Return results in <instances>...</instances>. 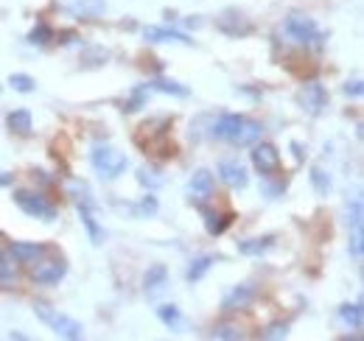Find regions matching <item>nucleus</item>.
Returning a JSON list of instances; mask_svg holds the SVG:
<instances>
[{
  "mask_svg": "<svg viewBox=\"0 0 364 341\" xmlns=\"http://www.w3.org/2000/svg\"><path fill=\"white\" fill-rule=\"evenodd\" d=\"M50 40H56V34H53V28L48 26V23H37L34 28H31V34H28V43L31 45H50Z\"/></svg>",
  "mask_w": 364,
  "mask_h": 341,
  "instance_id": "nucleus-25",
  "label": "nucleus"
},
{
  "mask_svg": "<svg viewBox=\"0 0 364 341\" xmlns=\"http://www.w3.org/2000/svg\"><path fill=\"white\" fill-rule=\"evenodd\" d=\"M68 274V263L62 257H37L28 269V277L37 283V286H50V283H59L62 277Z\"/></svg>",
  "mask_w": 364,
  "mask_h": 341,
  "instance_id": "nucleus-5",
  "label": "nucleus"
},
{
  "mask_svg": "<svg viewBox=\"0 0 364 341\" xmlns=\"http://www.w3.org/2000/svg\"><path fill=\"white\" fill-rule=\"evenodd\" d=\"M362 252H364V235H362V229H359V232H350V255L359 260Z\"/></svg>",
  "mask_w": 364,
  "mask_h": 341,
  "instance_id": "nucleus-33",
  "label": "nucleus"
},
{
  "mask_svg": "<svg viewBox=\"0 0 364 341\" xmlns=\"http://www.w3.org/2000/svg\"><path fill=\"white\" fill-rule=\"evenodd\" d=\"M339 319L350 328V330H362L364 325V308L362 302H353V305H342L339 308Z\"/></svg>",
  "mask_w": 364,
  "mask_h": 341,
  "instance_id": "nucleus-20",
  "label": "nucleus"
},
{
  "mask_svg": "<svg viewBox=\"0 0 364 341\" xmlns=\"http://www.w3.org/2000/svg\"><path fill=\"white\" fill-rule=\"evenodd\" d=\"M14 205L26 215L40 218V221H53L56 218V205L48 199L46 193H40V190H26V188L14 190Z\"/></svg>",
  "mask_w": 364,
  "mask_h": 341,
  "instance_id": "nucleus-3",
  "label": "nucleus"
},
{
  "mask_svg": "<svg viewBox=\"0 0 364 341\" xmlns=\"http://www.w3.org/2000/svg\"><path fill=\"white\" fill-rule=\"evenodd\" d=\"M219 176L222 182L232 188V190H244L250 185V176H247V168L238 163V160H222L219 163Z\"/></svg>",
  "mask_w": 364,
  "mask_h": 341,
  "instance_id": "nucleus-9",
  "label": "nucleus"
},
{
  "mask_svg": "<svg viewBox=\"0 0 364 341\" xmlns=\"http://www.w3.org/2000/svg\"><path fill=\"white\" fill-rule=\"evenodd\" d=\"M216 263V257L213 255H199L196 260H191V266H188V283H196V280H202L208 271H210V266Z\"/></svg>",
  "mask_w": 364,
  "mask_h": 341,
  "instance_id": "nucleus-23",
  "label": "nucleus"
},
{
  "mask_svg": "<svg viewBox=\"0 0 364 341\" xmlns=\"http://www.w3.org/2000/svg\"><path fill=\"white\" fill-rule=\"evenodd\" d=\"M364 227V210H362V202L356 199L353 205H348V229L350 232H359Z\"/></svg>",
  "mask_w": 364,
  "mask_h": 341,
  "instance_id": "nucleus-27",
  "label": "nucleus"
},
{
  "mask_svg": "<svg viewBox=\"0 0 364 341\" xmlns=\"http://www.w3.org/2000/svg\"><path fill=\"white\" fill-rule=\"evenodd\" d=\"M157 316H160V322L166 325V328H180V322H182V313H180V308L177 305H160L157 308Z\"/></svg>",
  "mask_w": 364,
  "mask_h": 341,
  "instance_id": "nucleus-26",
  "label": "nucleus"
},
{
  "mask_svg": "<svg viewBox=\"0 0 364 341\" xmlns=\"http://www.w3.org/2000/svg\"><path fill=\"white\" fill-rule=\"evenodd\" d=\"M252 299H255V286L241 283V286H235L228 297H225L222 305H225V310H244V308H250Z\"/></svg>",
  "mask_w": 364,
  "mask_h": 341,
  "instance_id": "nucleus-12",
  "label": "nucleus"
},
{
  "mask_svg": "<svg viewBox=\"0 0 364 341\" xmlns=\"http://www.w3.org/2000/svg\"><path fill=\"white\" fill-rule=\"evenodd\" d=\"M146 90H151V92H166V95H177V98H185L188 95V87H182L180 82H171V79H154V82H149Z\"/></svg>",
  "mask_w": 364,
  "mask_h": 341,
  "instance_id": "nucleus-24",
  "label": "nucleus"
},
{
  "mask_svg": "<svg viewBox=\"0 0 364 341\" xmlns=\"http://www.w3.org/2000/svg\"><path fill=\"white\" fill-rule=\"evenodd\" d=\"M76 210H79V218H82V224H85V229H87V235H90V241L98 247L101 241H104V229H101V224L95 221V213H92V202H79L76 205Z\"/></svg>",
  "mask_w": 364,
  "mask_h": 341,
  "instance_id": "nucleus-13",
  "label": "nucleus"
},
{
  "mask_svg": "<svg viewBox=\"0 0 364 341\" xmlns=\"http://www.w3.org/2000/svg\"><path fill=\"white\" fill-rule=\"evenodd\" d=\"M87 9H92V14H95V11L104 9V3H101V0H76V3H73V11H85V14H87Z\"/></svg>",
  "mask_w": 364,
  "mask_h": 341,
  "instance_id": "nucleus-34",
  "label": "nucleus"
},
{
  "mask_svg": "<svg viewBox=\"0 0 364 341\" xmlns=\"http://www.w3.org/2000/svg\"><path fill=\"white\" fill-rule=\"evenodd\" d=\"M188 190H191V199L205 202V199L213 193V173H210V170H205V168H199L193 176H191Z\"/></svg>",
  "mask_w": 364,
  "mask_h": 341,
  "instance_id": "nucleus-11",
  "label": "nucleus"
},
{
  "mask_svg": "<svg viewBox=\"0 0 364 341\" xmlns=\"http://www.w3.org/2000/svg\"><path fill=\"white\" fill-rule=\"evenodd\" d=\"M34 313L46 322L48 328L56 333V336H62V339H82L85 336V328H82V322H76L73 316H68V313H59L56 308H50L48 302H37L34 305Z\"/></svg>",
  "mask_w": 364,
  "mask_h": 341,
  "instance_id": "nucleus-2",
  "label": "nucleus"
},
{
  "mask_svg": "<svg viewBox=\"0 0 364 341\" xmlns=\"http://www.w3.org/2000/svg\"><path fill=\"white\" fill-rule=\"evenodd\" d=\"M166 283H168V269L163 266V263H154L149 271H146V277H143V291H146V297H160L163 291H166Z\"/></svg>",
  "mask_w": 364,
  "mask_h": 341,
  "instance_id": "nucleus-10",
  "label": "nucleus"
},
{
  "mask_svg": "<svg viewBox=\"0 0 364 341\" xmlns=\"http://www.w3.org/2000/svg\"><path fill=\"white\" fill-rule=\"evenodd\" d=\"M311 185H314V190H317L319 196H328L331 193V176L322 168L311 170Z\"/></svg>",
  "mask_w": 364,
  "mask_h": 341,
  "instance_id": "nucleus-30",
  "label": "nucleus"
},
{
  "mask_svg": "<svg viewBox=\"0 0 364 341\" xmlns=\"http://www.w3.org/2000/svg\"><path fill=\"white\" fill-rule=\"evenodd\" d=\"M283 28H286V34H289L294 43L303 45V48H314V50H319L322 43H325V34L319 31V26L309 17V14H303V11H291V14L286 17Z\"/></svg>",
  "mask_w": 364,
  "mask_h": 341,
  "instance_id": "nucleus-1",
  "label": "nucleus"
},
{
  "mask_svg": "<svg viewBox=\"0 0 364 341\" xmlns=\"http://www.w3.org/2000/svg\"><path fill=\"white\" fill-rule=\"evenodd\" d=\"M20 277V260L11 255V252H3L0 249V288H11Z\"/></svg>",
  "mask_w": 364,
  "mask_h": 341,
  "instance_id": "nucleus-14",
  "label": "nucleus"
},
{
  "mask_svg": "<svg viewBox=\"0 0 364 341\" xmlns=\"http://www.w3.org/2000/svg\"><path fill=\"white\" fill-rule=\"evenodd\" d=\"M297 104L309 112V115H322L325 112V107H328V92H325V87L319 85V82H309V85H303V90L297 92Z\"/></svg>",
  "mask_w": 364,
  "mask_h": 341,
  "instance_id": "nucleus-7",
  "label": "nucleus"
},
{
  "mask_svg": "<svg viewBox=\"0 0 364 341\" xmlns=\"http://www.w3.org/2000/svg\"><path fill=\"white\" fill-rule=\"evenodd\" d=\"M143 101H146V90H137L135 95H132V101H127V112H135V109H140L143 107Z\"/></svg>",
  "mask_w": 364,
  "mask_h": 341,
  "instance_id": "nucleus-36",
  "label": "nucleus"
},
{
  "mask_svg": "<svg viewBox=\"0 0 364 341\" xmlns=\"http://www.w3.org/2000/svg\"><path fill=\"white\" fill-rule=\"evenodd\" d=\"M261 336H264V339H286V336H289V328H286L283 322H272Z\"/></svg>",
  "mask_w": 364,
  "mask_h": 341,
  "instance_id": "nucleus-32",
  "label": "nucleus"
},
{
  "mask_svg": "<svg viewBox=\"0 0 364 341\" xmlns=\"http://www.w3.org/2000/svg\"><path fill=\"white\" fill-rule=\"evenodd\" d=\"M6 185H11V173L0 170V188H6Z\"/></svg>",
  "mask_w": 364,
  "mask_h": 341,
  "instance_id": "nucleus-38",
  "label": "nucleus"
},
{
  "mask_svg": "<svg viewBox=\"0 0 364 341\" xmlns=\"http://www.w3.org/2000/svg\"><path fill=\"white\" fill-rule=\"evenodd\" d=\"M232 218H235L232 213H213V210H205V229H208L210 235H222L230 224H232Z\"/></svg>",
  "mask_w": 364,
  "mask_h": 341,
  "instance_id": "nucleus-21",
  "label": "nucleus"
},
{
  "mask_svg": "<svg viewBox=\"0 0 364 341\" xmlns=\"http://www.w3.org/2000/svg\"><path fill=\"white\" fill-rule=\"evenodd\" d=\"M143 37H146L149 43L193 45V40H188V34H182V31H171V28H157V26H151V28H143Z\"/></svg>",
  "mask_w": 364,
  "mask_h": 341,
  "instance_id": "nucleus-15",
  "label": "nucleus"
},
{
  "mask_svg": "<svg viewBox=\"0 0 364 341\" xmlns=\"http://www.w3.org/2000/svg\"><path fill=\"white\" fill-rule=\"evenodd\" d=\"M250 157H252L255 170H258L261 176H267V179L280 170V151L274 148L272 143H258V146L250 151Z\"/></svg>",
  "mask_w": 364,
  "mask_h": 341,
  "instance_id": "nucleus-6",
  "label": "nucleus"
},
{
  "mask_svg": "<svg viewBox=\"0 0 364 341\" xmlns=\"http://www.w3.org/2000/svg\"><path fill=\"white\" fill-rule=\"evenodd\" d=\"M272 244H274V238L272 235H264V238H250V241H241L238 244V252L241 255H264V252H269L272 249Z\"/></svg>",
  "mask_w": 364,
  "mask_h": 341,
  "instance_id": "nucleus-22",
  "label": "nucleus"
},
{
  "mask_svg": "<svg viewBox=\"0 0 364 341\" xmlns=\"http://www.w3.org/2000/svg\"><path fill=\"white\" fill-rule=\"evenodd\" d=\"M137 215H151V213H157V202H154V196H146L140 205L135 207Z\"/></svg>",
  "mask_w": 364,
  "mask_h": 341,
  "instance_id": "nucleus-35",
  "label": "nucleus"
},
{
  "mask_svg": "<svg viewBox=\"0 0 364 341\" xmlns=\"http://www.w3.org/2000/svg\"><path fill=\"white\" fill-rule=\"evenodd\" d=\"M137 182H140L143 188H151V190H154V188H160V185H163V176H160L154 168L143 166V168L137 170Z\"/></svg>",
  "mask_w": 364,
  "mask_h": 341,
  "instance_id": "nucleus-29",
  "label": "nucleus"
},
{
  "mask_svg": "<svg viewBox=\"0 0 364 341\" xmlns=\"http://www.w3.org/2000/svg\"><path fill=\"white\" fill-rule=\"evenodd\" d=\"M241 121H244V115H222L216 124H213V137L216 140H232V134L238 131L241 126Z\"/></svg>",
  "mask_w": 364,
  "mask_h": 341,
  "instance_id": "nucleus-18",
  "label": "nucleus"
},
{
  "mask_svg": "<svg viewBox=\"0 0 364 341\" xmlns=\"http://www.w3.org/2000/svg\"><path fill=\"white\" fill-rule=\"evenodd\" d=\"M0 249H3V235H0Z\"/></svg>",
  "mask_w": 364,
  "mask_h": 341,
  "instance_id": "nucleus-39",
  "label": "nucleus"
},
{
  "mask_svg": "<svg viewBox=\"0 0 364 341\" xmlns=\"http://www.w3.org/2000/svg\"><path fill=\"white\" fill-rule=\"evenodd\" d=\"M9 252L17 257L20 263H28V266H31L37 257L46 255V247H43V244H26V241H17V244H11Z\"/></svg>",
  "mask_w": 364,
  "mask_h": 341,
  "instance_id": "nucleus-17",
  "label": "nucleus"
},
{
  "mask_svg": "<svg viewBox=\"0 0 364 341\" xmlns=\"http://www.w3.org/2000/svg\"><path fill=\"white\" fill-rule=\"evenodd\" d=\"M90 163L92 168L98 170L104 179H118L124 170H127V154L118 151L115 146H95L90 154Z\"/></svg>",
  "mask_w": 364,
  "mask_h": 341,
  "instance_id": "nucleus-4",
  "label": "nucleus"
},
{
  "mask_svg": "<svg viewBox=\"0 0 364 341\" xmlns=\"http://www.w3.org/2000/svg\"><path fill=\"white\" fill-rule=\"evenodd\" d=\"M216 28L225 31L228 37H247V34H252V23L241 11H235V9H228L222 17H216Z\"/></svg>",
  "mask_w": 364,
  "mask_h": 341,
  "instance_id": "nucleus-8",
  "label": "nucleus"
},
{
  "mask_svg": "<svg viewBox=\"0 0 364 341\" xmlns=\"http://www.w3.org/2000/svg\"><path fill=\"white\" fill-rule=\"evenodd\" d=\"M6 124H9V129H11L14 134H23V137H28L31 129H34V121H31V112H28V109H14V112H9Z\"/></svg>",
  "mask_w": 364,
  "mask_h": 341,
  "instance_id": "nucleus-19",
  "label": "nucleus"
},
{
  "mask_svg": "<svg viewBox=\"0 0 364 341\" xmlns=\"http://www.w3.org/2000/svg\"><path fill=\"white\" fill-rule=\"evenodd\" d=\"M9 87L17 90V92H34L37 82H34L28 73H11V76H9Z\"/></svg>",
  "mask_w": 364,
  "mask_h": 341,
  "instance_id": "nucleus-28",
  "label": "nucleus"
},
{
  "mask_svg": "<svg viewBox=\"0 0 364 341\" xmlns=\"http://www.w3.org/2000/svg\"><path fill=\"white\" fill-rule=\"evenodd\" d=\"M210 336H213V339H228V341L244 339V333H241V330H238L235 325H216Z\"/></svg>",
  "mask_w": 364,
  "mask_h": 341,
  "instance_id": "nucleus-31",
  "label": "nucleus"
},
{
  "mask_svg": "<svg viewBox=\"0 0 364 341\" xmlns=\"http://www.w3.org/2000/svg\"><path fill=\"white\" fill-rule=\"evenodd\" d=\"M261 137V124L258 121H250V118H244L241 121V126H238V131L232 134V146H252L255 140Z\"/></svg>",
  "mask_w": 364,
  "mask_h": 341,
  "instance_id": "nucleus-16",
  "label": "nucleus"
},
{
  "mask_svg": "<svg viewBox=\"0 0 364 341\" xmlns=\"http://www.w3.org/2000/svg\"><path fill=\"white\" fill-rule=\"evenodd\" d=\"M362 92H364V85L359 82V79L345 85V95H348V98H362Z\"/></svg>",
  "mask_w": 364,
  "mask_h": 341,
  "instance_id": "nucleus-37",
  "label": "nucleus"
}]
</instances>
